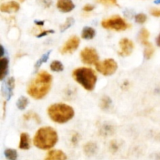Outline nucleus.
I'll return each mask as SVG.
<instances>
[{
  "label": "nucleus",
  "instance_id": "obj_1",
  "mask_svg": "<svg viewBox=\"0 0 160 160\" xmlns=\"http://www.w3.org/2000/svg\"><path fill=\"white\" fill-rule=\"evenodd\" d=\"M52 77L47 71L39 72L28 87V94L34 99H42L51 89Z\"/></svg>",
  "mask_w": 160,
  "mask_h": 160
},
{
  "label": "nucleus",
  "instance_id": "obj_2",
  "mask_svg": "<svg viewBox=\"0 0 160 160\" xmlns=\"http://www.w3.org/2000/svg\"><path fill=\"white\" fill-rule=\"evenodd\" d=\"M33 142L34 145L39 149H51L57 143L58 134L54 128L44 127L36 132Z\"/></svg>",
  "mask_w": 160,
  "mask_h": 160
},
{
  "label": "nucleus",
  "instance_id": "obj_3",
  "mask_svg": "<svg viewBox=\"0 0 160 160\" xmlns=\"http://www.w3.org/2000/svg\"><path fill=\"white\" fill-rule=\"evenodd\" d=\"M48 115L55 123H65L74 117V110L69 105L57 103L48 107Z\"/></svg>",
  "mask_w": 160,
  "mask_h": 160
},
{
  "label": "nucleus",
  "instance_id": "obj_4",
  "mask_svg": "<svg viewBox=\"0 0 160 160\" xmlns=\"http://www.w3.org/2000/svg\"><path fill=\"white\" fill-rule=\"evenodd\" d=\"M73 78L86 90L92 91L95 88L97 76L92 68L79 67L73 71Z\"/></svg>",
  "mask_w": 160,
  "mask_h": 160
},
{
  "label": "nucleus",
  "instance_id": "obj_5",
  "mask_svg": "<svg viewBox=\"0 0 160 160\" xmlns=\"http://www.w3.org/2000/svg\"><path fill=\"white\" fill-rule=\"evenodd\" d=\"M102 26L106 29L114 30V31H123L129 28L131 25L127 23L126 20L122 18L120 16L115 15L108 19L103 20L102 21Z\"/></svg>",
  "mask_w": 160,
  "mask_h": 160
},
{
  "label": "nucleus",
  "instance_id": "obj_6",
  "mask_svg": "<svg viewBox=\"0 0 160 160\" xmlns=\"http://www.w3.org/2000/svg\"><path fill=\"white\" fill-rule=\"evenodd\" d=\"M96 70L104 76H111L117 71L118 68L117 62L113 59H107L95 64Z\"/></svg>",
  "mask_w": 160,
  "mask_h": 160
},
{
  "label": "nucleus",
  "instance_id": "obj_7",
  "mask_svg": "<svg viewBox=\"0 0 160 160\" xmlns=\"http://www.w3.org/2000/svg\"><path fill=\"white\" fill-rule=\"evenodd\" d=\"M80 55L82 62L88 65H95L98 62V55L96 50L93 48H84Z\"/></svg>",
  "mask_w": 160,
  "mask_h": 160
},
{
  "label": "nucleus",
  "instance_id": "obj_8",
  "mask_svg": "<svg viewBox=\"0 0 160 160\" xmlns=\"http://www.w3.org/2000/svg\"><path fill=\"white\" fill-rule=\"evenodd\" d=\"M80 45V39L77 36H72L66 42L63 46L61 48L60 52L62 54H70L74 52Z\"/></svg>",
  "mask_w": 160,
  "mask_h": 160
},
{
  "label": "nucleus",
  "instance_id": "obj_9",
  "mask_svg": "<svg viewBox=\"0 0 160 160\" xmlns=\"http://www.w3.org/2000/svg\"><path fill=\"white\" fill-rule=\"evenodd\" d=\"M120 52L119 54L122 56H128L134 50V43L128 38H123L120 41Z\"/></svg>",
  "mask_w": 160,
  "mask_h": 160
},
{
  "label": "nucleus",
  "instance_id": "obj_10",
  "mask_svg": "<svg viewBox=\"0 0 160 160\" xmlns=\"http://www.w3.org/2000/svg\"><path fill=\"white\" fill-rule=\"evenodd\" d=\"M56 6L62 12H69L73 10L75 7L72 0H58Z\"/></svg>",
  "mask_w": 160,
  "mask_h": 160
},
{
  "label": "nucleus",
  "instance_id": "obj_11",
  "mask_svg": "<svg viewBox=\"0 0 160 160\" xmlns=\"http://www.w3.org/2000/svg\"><path fill=\"white\" fill-rule=\"evenodd\" d=\"M19 9H20V5L15 1L2 3L0 6V10L2 12H17Z\"/></svg>",
  "mask_w": 160,
  "mask_h": 160
},
{
  "label": "nucleus",
  "instance_id": "obj_12",
  "mask_svg": "<svg viewBox=\"0 0 160 160\" xmlns=\"http://www.w3.org/2000/svg\"><path fill=\"white\" fill-rule=\"evenodd\" d=\"M45 160H67V156L61 150H51Z\"/></svg>",
  "mask_w": 160,
  "mask_h": 160
},
{
  "label": "nucleus",
  "instance_id": "obj_13",
  "mask_svg": "<svg viewBox=\"0 0 160 160\" xmlns=\"http://www.w3.org/2000/svg\"><path fill=\"white\" fill-rule=\"evenodd\" d=\"M99 132L100 134L103 137H108V136H111L114 134L115 128H114L113 125L111 123H104L102 125Z\"/></svg>",
  "mask_w": 160,
  "mask_h": 160
},
{
  "label": "nucleus",
  "instance_id": "obj_14",
  "mask_svg": "<svg viewBox=\"0 0 160 160\" xmlns=\"http://www.w3.org/2000/svg\"><path fill=\"white\" fill-rule=\"evenodd\" d=\"M19 148L22 150H28L31 148V139H30L29 134L27 133H22L20 134Z\"/></svg>",
  "mask_w": 160,
  "mask_h": 160
},
{
  "label": "nucleus",
  "instance_id": "obj_15",
  "mask_svg": "<svg viewBox=\"0 0 160 160\" xmlns=\"http://www.w3.org/2000/svg\"><path fill=\"white\" fill-rule=\"evenodd\" d=\"M98 151V146L95 142H89L86 143L84 146V152L87 156H94Z\"/></svg>",
  "mask_w": 160,
  "mask_h": 160
},
{
  "label": "nucleus",
  "instance_id": "obj_16",
  "mask_svg": "<svg viewBox=\"0 0 160 160\" xmlns=\"http://www.w3.org/2000/svg\"><path fill=\"white\" fill-rule=\"evenodd\" d=\"M9 67V60L6 58H2L0 59V79L2 81L6 76Z\"/></svg>",
  "mask_w": 160,
  "mask_h": 160
},
{
  "label": "nucleus",
  "instance_id": "obj_17",
  "mask_svg": "<svg viewBox=\"0 0 160 160\" xmlns=\"http://www.w3.org/2000/svg\"><path fill=\"white\" fill-rule=\"evenodd\" d=\"M95 35V31L94 28H91V27H85L83 29L82 34H81V37L84 39H87V40H90L92 39Z\"/></svg>",
  "mask_w": 160,
  "mask_h": 160
},
{
  "label": "nucleus",
  "instance_id": "obj_18",
  "mask_svg": "<svg viewBox=\"0 0 160 160\" xmlns=\"http://www.w3.org/2000/svg\"><path fill=\"white\" fill-rule=\"evenodd\" d=\"M143 45L145 46V52H144V56H145V57L147 59H151L155 52L154 47H153V45H152L151 42H145V43H144Z\"/></svg>",
  "mask_w": 160,
  "mask_h": 160
},
{
  "label": "nucleus",
  "instance_id": "obj_19",
  "mask_svg": "<svg viewBox=\"0 0 160 160\" xmlns=\"http://www.w3.org/2000/svg\"><path fill=\"white\" fill-rule=\"evenodd\" d=\"M23 120H26V121H28V120H34L36 123H41L40 117H39V116L34 112H27L26 114H24V115H23Z\"/></svg>",
  "mask_w": 160,
  "mask_h": 160
},
{
  "label": "nucleus",
  "instance_id": "obj_20",
  "mask_svg": "<svg viewBox=\"0 0 160 160\" xmlns=\"http://www.w3.org/2000/svg\"><path fill=\"white\" fill-rule=\"evenodd\" d=\"M111 104H112V100L109 97L106 96H103L102 98H101V101H100V107H101L102 109L103 110H106V109H109V107L111 106Z\"/></svg>",
  "mask_w": 160,
  "mask_h": 160
},
{
  "label": "nucleus",
  "instance_id": "obj_21",
  "mask_svg": "<svg viewBox=\"0 0 160 160\" xmlns=\"http://www.w3.org/2000/svg\"><path fill=\"white\" fill-rule=\"evenodd\" d=\"M50 69L54 72H60L63 70V65L60 61L54 60L50 65Z\"/></svg>",
  "mask_w": 160,
  "mask_h": 160
},
{
  "label": "nucleus",
  "instance_id": "obj_22",
  "mask_svg": "<svg viewBox=\"0 0 160 160\" xmlns=\"http://www.w3.org/2000/svg\"><path fill=\"white\" fill-rule=\"evenodd\" d=\"M5 156L8 160H17V152L15 149L7 148L5 151Z\"/></svg>",
  "mask_w": 160,
  "mask_h": 160
},
{
  "label": "nucleus",
  "instance_id": "obj_23",
  "mask_svg": "<svg viewBox=\"0 0 160 160\" xmlns=\"http://www.w3.org/2000/svg\"><path fill=\"white\" fill-rule=\"evenodd\" d=\"M149 32L147 29L145 28H142L140 31V34H139V38H140L141 42H142V44L145 43V42H148V39L149 38Z\"/></svg>",
  "mask_w": 160,
  "mask_h": 160
},
{
  "label": "nucleus",
  "instance_id": "obj_24",
  "mask_svg": "<svg viewBox=\"0 0 160 160\" xmlns=\"http://www.w3.org/2000/svg\"><path fill=\"white\" fill-rule=\"evenodd\" d=\"M28 105V99L25 97H20L17 102V108L20 110H23L26 109V107Z\"/></svg>",
  "mask_w": 160,
  "mask_h": 160
},
{
  "label": "nucleus",
  "instance_id": "obj_25",
  "mask_svg": "<svg viewBox=\"0 0 160 160\" xmlns=\"http://www.w3.org/2000/svg\"><path fill=\"white\" fill-rule=\"evenodd\" d=\"M73 23H74V20H73V18H72V17H69V18L67 19L65 23L60 26V31H62H62H65L66 30H67L69 28H70V27L73 24Z\"/></svg>",
  "mask_w": 160,
  "mask_h": 160
},
{
  "label": "nucleus",
  "instance_id": "obj_26",
  "mask_svg": "<svg viewBox=\"0 0 160 160\" xmlns=\"http://www.w3.org/2000/svg\"><path fill=\"white\" fill-rule=\"evenodd\" d=\"M14 86H15V81H14V78H10L9 79H8L7 87H8V90H9V96L12 95V90H13V88H14Z\"/></svg>",
  "mask_w": 160,
  "mask_h": 160
},
{
  "label": "nucleus",
  "instance_id": "obj_27",
  "mask_svg": "<svg viewBox=\"0 0 160 160\" xmlns=\"http://www.w3.org/2000/svg\"><path fill=\"white\" fill-rule=\"evenodd\" d=\"M147 20V16L144 13H139L135 16V21L138 23H144Z\"/></svg>",
  "mask_w": 160,
  "mask_h": 160
},
{
  "label": "nucleus",
  "instance_id": "obj_28",
  "mask_svg": "<svg viewBox=\"0 0 160 160\" xmlns=\"http://www.w3.org/2000/svg\"><path fill=\"white\" fill-rule=\"evenodd\" d=\"M97 1L105 6H118L117 0H97Z\"/></svg>",
  "mask_w": 160,
  "mask_h": 160
},
{
  "label": "nucleus",
  "instance_id": "obj_29",
  "mask_svg": "<svg viewBox=\"0 0 160 160\" xmlns=\"http://www.w3.org/2000/svg\"><path fill=\"white\" fill-rule=\"evenodd\" d=\"M49 53H50V52H47L46 54L43 55V56H42V57L41 58V59H39L37 63H36V65H35V69H38L39 67H40L41 65H42V63H43V62H46L47 59H48V55H49Z\"/></svg>",
  "mask_w": 160,
  "mask_h": 160
},
{
  "label": "nucleus",
  "instance_id": "obj_30",
  "mask_svg": "<svg viewBox=\"0 0 160 160\" xmlns=\"http://www.w3.org/2000/svg\"><path fill=\"white\" fill-rule=\"evenodd\" d=\"M109 149L112 152H116L118 151L119 149V145L117 143V141L113 140L110 142V145H109Z\"/></svg>",
  "mask_w": 160,
  "mask_h": 160
},
{
  "label": "nucleus",
  "instance_id": "obj_31",
  "mask_svg": "<svg viewBox=\"0 0 160 160\" xmlns=\"http://www.w3.org/2000/svg\"><path fill=\"white\" fill-rule=\"evenodd\" d=\"M80 138H80L79 134H78V133H74V134H73L71 137L72 144H73V145H77V144L78 143V142H79Z\"/></svg>",
  "mask_w": 160,
  "mask_h": 160
},
{
  "label": "nucleus",
  "instance_id": "obj_32",
  "mask_svg": "<svg viewBox=\"0 0 160 160\" xmlns=\"http://www.w3.org/2000/svg\"><path fill=\"white\" fill-rule=\"evenodd\" d=\"M40 3L45 8H48L52 6V0H40Z\"/></svg>",
  "mask_w": 160,
  "mask_h": 160
},
{
  "label": "nucleus",
  "instance_id": "obj_33",
  "mask_svg": "<svg viewBox=\"0 0 160 160\" xmlns=\"http://www.w3.org/2000/svg\"><path fill=\"white\" fill-rule=\"evenodd\" d=\"M54 31H52V30H45V31H42V32L40 33L39 34H38V38H42V37H45V36H46L47 34H51V33H53Z\"/></svg>",
  "mask_w": 160,
  "mask_h": 160
},
{
  "label": "nucleus",
  "instance_id": "obj_34",
  "mask_svg": "<svg viewBox=\"0 0 160 160\" xmlns=\"http://www.w3.org/2000/svg\"><path fill=\"white\" fill-rule=\"evenodd\" d=\"M150 12L152 16L156 17H160V9H156V8H153L150 10Z\"/></svg>",
  "mask_w": 160,
  "mask_h": 160
},
{
  "label": "nucleus",
  "instance_id": "obj_35",
  "mask_svg": "<svg viewBox=\"0 0 160 160\" xmlns=\"http://www.w3.org/2000/svg\"><path fill=\"white\" fill-rule=\"evenodd\" d=\"M94 9H95V6L92 4L85 5V6H84V8H83L84 11H85V12H91V11L93 10Z\"/></svg>",
  "mask_w": 160,
  "mask_h": 160
},
{
  "label": "nucleus",
  "instance_id": "obj_36",
  "mask_svg": "<svg viewBox=\"0 0 160 160\" xmlns=\"http://www.w3.org/2000/svg\"><path fill=\"white\" fill-rule=\"evenodd\" d=\"M35 23L36 25H38V26H43L45 22H44L43 20H36Z\"/></svg>",
  "mask_w": 160,
  "mask_h": 160
},
{
  "label": "nucleus",
  "instance_id": "obj_37",
  "mask_svg": "<svg viewBox=\"0 0 160 160\" xmlns=\"http://www.w3.org/2000/svg\"><path fill=\"white\" fill-rule=\"evenodd\" d=\"M156 43H157L158 46L160 47V34H159V36H158L157 39H156Z\"/></svg>",
  "mask_w": 160,
  "mask_h": 160
},
{
  "label": "nucleus",
  "instance_id": "obj_38",
  "mask_svg": "<svg viewBox=\"0 0 160 160\" xmlns=\"http://www.w3.org/2000/svg\"><path fill=\"white\" fill-rule=\"evenodd\" d=\"M1 51H2V53H1V56H3V54H4V48H3L2 46H1Z\"/></svg>",
  "mask_w": 160,
  "mask_h": 160
},
{
  "label": "nucleus",
  "instance_id": "obj_39",
  "mask_svg": "<svg viewBox=\"0 0 160 160\" xmlns=\"http://www.w3.org/2000/svg\"><path fill=\"white\" fill-rule=\"evenodd\" d=\"M154 2L156 3V4H160V0H155Z\"/></svg>",
  "mask_w": 160,
  "mask_h": 160
},
{
  "label": "nucleus",
  "instance_id": "obj_40",
  "mask_svg": "<svg viewBox=\"0 0 160 160\" xmlns=\"http://www.w3.org/2000/svg\"><path fill=\"white\" fill-rule=\"evenodd\" d=\"M20 2H23V1H24V0H20Z\"/></svg>",
  "mask_w": 160,
  "mask_h": 160
}]
</instances>
